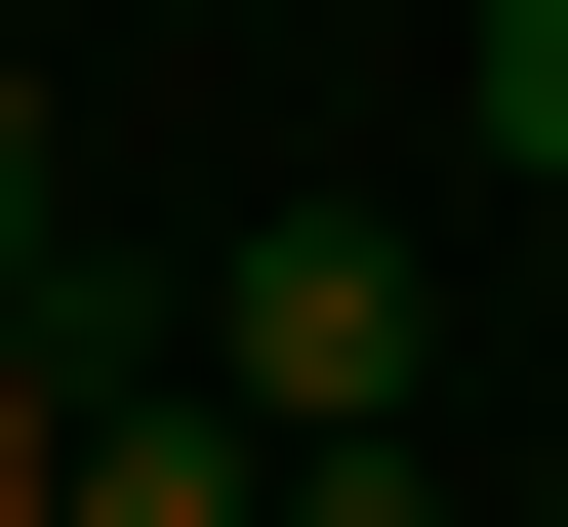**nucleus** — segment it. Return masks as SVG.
I'll return each mask as SVG.
<instances>
[{
	"mask_svg": "<svg viewBox=\"0 0 568 527\" xmlns=\"http://www.w3.org/2000/svg\"><path fill=\"white\" fill-rule=\"evenodd\" d=\"M487 163H528V203H568V0H487Z\"/></svg>",
	"mask_w": 568,
	"mask_h": 527,
	"instance_id": "nucleus-5",
	"label": "nucleus"
},
{
	"mask_svg": "<svg viewBox=\"0 0 568 527\" xmlns=\"http://www.w3.org/2000/svg\"><path fill=\"white\" fill-rule=\"evenodd\" d=\"M203 406H244V446H406V244H366V203H284V244L203 284Z\"/></svg>",
	"mask_w": 568,
	"mask_h": 527,
	"instance_id": "nucleus-1",
	"label": "nucleus"
},
{
	"mask_svg": "<svg viewBox=\"0 0 568 527\" xmlns=\"http://www.w3.org/2000/svg\"><path fill=\"white\" fill-rule=\"evenodd\" d=\"M528 527H568V487H528Z\"/></svg>",
	"mask_w": 568,
	"mask_h": 527,
	"instance_id": "nucleus-8",
	"label": "nucleus"
},
{
	"mask_svg": "<svg viewBox=\"0 0 568 527\" xmlns=\"http://www.w3.org/2000/svg\"><path fill=\"white\" fill-rule=\"evenodd\" d=\"M284 527H447V487H406V446H284Z\"/></svg>",
	"mask_w": 568,
	"mask_h": 527,
	"instance_id": "nucleus-6",
	"label": "nucleus"
},
{
	"mask_svg": "<svg viewBox=\"0 0 568 527\" xmlns=\"http://www.w3.org/2000/svg\"><path fill=\"white\" fill-rule=\"evenodd\" d=\"M528 244H568V203H528Z\"/></svg>",
	"mask_w": 568,
	"mask_h": 527,
	"instance_id": "nucleus-7",
	"label": "nucleus"
},
{
	"mask_svg": "<svg viewBox=\"0 0 568 527\" xmlns=\"http://www.w3.org/2000/svg\"><path fill=\"white\" fill-rule=\"evenodd\" d=\"M82 527H284V446L203 406V325H163V365H82Z\"/></svg>",
	"mask_w": 568,
	"mask_h": 527,
	"instance_id": "nucleus-2",
	"label": "nucleus"
},
{
	"mask_svg": "<svg viewBox=\"0 0 568 527\" xmlns=\"http://www.w3.org/2000/svg\"><path fill=\"white\" fill-rule=\"evenodd\" d=\"M82 365H163V325H122V284H41V325H0V527H82Z\"/></svg>",
	"mask_w": 568,
	"mask_h": 527,
	"instance_id": "nucleus-3",
	"label": "nucleus"
},
{
	"mask_svg": "<svg viewBox=\"0 0 568 527\" xmlns=\"http://www.w3.org/2000/svg\"><path fill=\"white\" fill-rule=\"evenodd\" d=\"M82 284V163H41V41H0V325Z\"/></svg>",
	"mask_w": 568,
	"mask_h": 527,
	"instance_id": "nucleus-4",
	"label": "nucleus"
}]
</instances>
